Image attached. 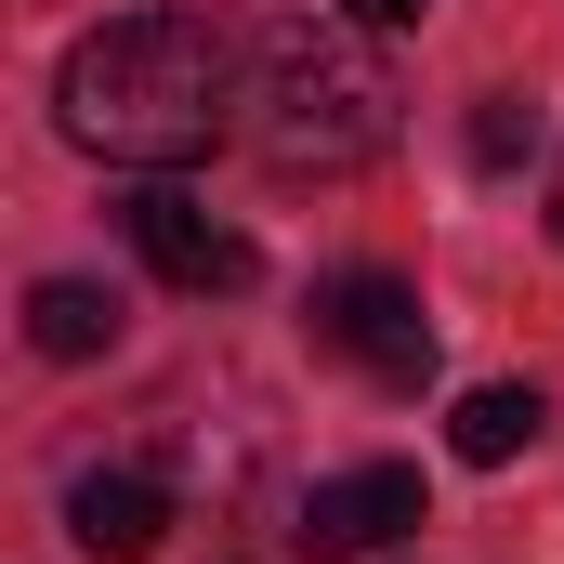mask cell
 <instances>
[{"mask_svg": "<svg viewBox=\"0 0 564 564\" xmlns=\"http://www.w3.org/2000/svg\"><path fill=\"white\" fill-rule=\"evenodd\" d=\"M224 106H237V53H224L210 13H106L53 66V119L106 171H184V158H210Z\"/></svg>", "mask_w": 564, "mask_h": 564, "instance_id": "obj_1", "label": "cell"}, {"mask_svg": "<svg viewBox=\"0 0 564 564\" xmlns=\"http://www.w3.org/2000/svg\"><path fill=\"white\" fill-rule=\"evenodd\" d=\"M394 66H381V26L368 13H276L263 26V53H250V144L276 158V171H368L381 144H394Z\"/></svg>", "mask_w": 564, "mask_h": 564, "instance_id": "obj_2", "label": "cell"}, {"mask_svg": "<svg viewBox=\"0 0 564 564\" xmlns=\"http://www.w3.org/2000/svg\"><path fill=\"white\" fill-rule=\"evenodd\" d=\"M302 328H315V355L368 368L381 394H421V381H433V315H421V289H408V276H381V263H341V276H315Z\"/></svg>", "mask_w": 564, "mask_h": 564, "instance_id": "obj_3", "label": "cell"}, {"mask_svg": "<svg viewBox=\"0 0 564 564\" xmlns=\"http://www.w3.org/2000/svg\"><path fill=\"white\" fill-rule=\"evenodd\" d=\"M119 224H132L144 276L197 289V302H210V289H250V276H263V250H250V237H237V224H224L210 197H184L171 171H144V197H132V210H119Z\"/></svg>", "mask_w": 564, "mask_h": 564, "instance_id": "obj_4", "label": "cell"}, {"mask_svg": "<svg viewBox=\"0 0 564 564\" xmlns=\"http://www.w3.org/2000/svg\"><path fill=\"white\" fill-rule=\"evenodd\" d=\"M408 525H433V499H421V473L408 459H355V473H328V486H302V552L315 564H355V552H394Z\"/></svg>", "mask_w": 564, "mask_h": 564, "instance_id": "obj_5", "label": "cell"}, {"mask_svg": "<svg viewBox=\"0 0 564 564\" xmlns=\"http://www.w3.org/2000/svg\"><path fill=\"white\" fill-rule=\"evenodd\" d=\"M66 539L93 564H144L171 539V486H158V473H79V486H66Z\"/></svg>", "mask_w": 564, "mask_h": 564, "instance_id": "obj_6", "label": "cell"}, {"mask_svg": "<svg viewBox=\"0 0 564 564\" xmlns=\"http://www.w3.org/2000/svg\"><path fill=\"white\" fill-rule=\"evenodd\" d=\"M119 328H132V302L106 276H40L26 289V341L53 355V368H79V355H119Z\"/></svg>", "mask_w": 564, "mask_h": 564, "instance_id": "obj_7", "label": "cell"}, {"mask_svg": "<svg viewBox=\"0 0 564 564\" xmlns=\"http://www.w3.org/2000/svg\"><path fill=\"white\" fill-rule=\"evenodd\" d=\"M552 433V408H539V381H473L459 408H446V446L473 459V473H512L525 446Z\"/></svg>", "mask_w": 564, "mask_h": 564, "instance_id": "obj_8", "label": "cell"}, {"mask_svg": "<svg viewBox=\"0 0 564 564\" xmlns=\"http://www.w3.org/2000/svg\"><path fill=\"white\" fill-rule=\"evenodd\" d=\"M539 144H552L539 93H486V106H473V171H525Z\"/></svg>", "mask_w": 564, "mask_h": 564, "instance_id": "obj_9", "label": "cell"}, {"mask_svg": "<svg viewBox=\"0 0 564 564\" xmlns=\"http://www.w3.org/2000/svg\"><path fill=\"white\" fill-rule=\"evenodd\" d=\"M341 13H368V26H421L433 0H341Z\"/></svg>", "mask_w": 564, "mask_h": 564, "instance_id": "obj_10", "label": "cell"}, {"mask_svg": "<svg viewBox=\"0 0 564 564\" xmlns=\"http://www.w3.org/2000/svg\"><path fill=\"white\" fill-rule=\"evenodd\" d=\"M552 237H564V184H552Z\"/></svg>", "mask_w": 564, "mask_h": 564, "instance_id": "obj_11", "label": "cell"}]
</instances>
